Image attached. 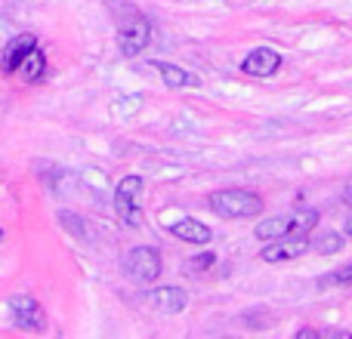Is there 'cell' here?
I'll list each match as a JSON object with an SVG mask.
<instances>
[{"label":"cell","instance_id":"6da1fadb","mask_svg":"<svg viewBox=\"0 0 352 339\" xmlns=\"http://www.w3.org/2000/svg\"><path fill=\"white\" fill-rule=\"evenodd\" d=\"M210 210L217 216H226V219H254L263 213L266 200L254 191V188H219V191H210L207 198Z\"/></svg>","mask_w":352,"mask_h":339},{"label":"cell","instance_id":"7a4b0ae2","mask_svg":"<svg viewBox=\"0 0 352 339\" xmlns=\"http://www.w3.org/2000/svg\"><path fill=\"white\" fill-rule=\"evenodd\" d=\"M148 43H152V22H148L142 12L127 10L121 19V25H118V49H121V56L133 59V56H140Z\"/></svg>","mask_w":352,"mask_h":339},{"label":"cell","instance_id":"3957f363","mask_svg":"<svg viewBox=\"0 0 352 339\" xmlns=\"http://www.w3.org/2000/svg\"><path fill=\"white\" fill-rule=\"evenodd\" d=\"M124 272H127L136 284L148 287L164 272V256H161L158 247H133L127 253V259H124Z\"/></svg>","mask_w":352,"mask_h":339},{"label":"cell","instance_id":"277c9868","mask_svg":"<svg viewBox=\"0 0 352 339\" xmlns=\"http://www.w3.org/2000/svg\"><path fill=\"white\" fill-rule=\"evenodd\" d=\"M10 315L12 324L25 334H43L47 330V312L31 293H19V296L10 299Z\"/></svg>","mask_w":352,"mask_h":339},{"label":"cell","instance_id":"5b68a950","mask_svg":"<svg viewBox=\"0 0 352 339\" xmlns=\"http://www.w3.org/2000/svg\"><path fill=\"white\" fill-rule=\"evenodd\" d=\"M146 188L142 176H124L115 188V213L127 225H140V194Z\"/></svg>","mask_w":352,"mask_h":339},{"label":"cell","instance_id":"8992f818","mask_svg":"<svg viewBox=\"0 0 352 339\" xmlns=\"http://www.w3.org/2000/svg\"><path fill=\"white\" fill-rule=\"evenodd\" d=\"M309 250H312V241L285 235V237H275V241H266V247L260 250V259L278 266V262H291V259H297V256L309 253Z\"/></svg>","mask_w":352,"mask_h":339},{"label":"cell","instance_id":"52a82bcc","mask_svg":"<svg viewBox=\"0 0 352 339\" xmlns=\"http://www.w3.org/2000/svg\"><path fill=\"white\" fill-rule=\"evenodd\" d=\"M281 68V53L272 47H256L241 59V71L250 78H272Z\"/></svg>","mask_w":352,"mask_h":339},{"label":"cell","instance_id":"ba28073f","mask_svg":"<svg viewBox=\"0 0 352 339\" xmlns=\"http://www.w3.org/2000/svg\"><path fill=\"white\" fill-rule=\"evenodd\" d=\"M37 47V37L34 34H16L10 43H3V56H0V68L3 74H16L22 59Z\"/></svg>","mask_w":352,"mask_h":339},{"label":"cell","instance_id":"9c48e42d","mask_svg":"<svg viewBox=\"0 0 352 339\" xmlns=\"http://www.w3.org/2000/svg\"><path fill=\"white\" fill-rule=\"evenodd\" d=\"M148 305H152L155 312H161V315H179L188 305V296L179 287H155V290L148 293Z\"/></svg>","mask_w":352,"mask_h":339},{"label":"cell","instance_id":"30bf717a","mask_svg":"<svg viewBox=\"0 0 352 339\" xmlns=\"http://www.w3.org/2000/svg\"><path fill=\"white\" fill-rule=\"evenodd\" d=\"M170 235L176 237V241H186V244H195V247H204V244L213 241V231L210 225L198 222V219L186 216V219H176V222L170 225Z\"/></svg>","mask_w":352,"mask_h":339},{"label":"cell","instance_id":"8fae6325","mask_svg":"<svg viewBox=\"0 0 352 339\" xmlns=\"http://www.w3.org/2000/svg\"><path fill=\"white\" fill-rule=\"evenodd\" d=\"M152 68L161 74V80H164L167 90H182V86H198V78H192V74H188L186 68L173 65V62H152Z\"/></svg>","mask_w":352,"mask_h":339},{"label":"cell","instance_id":"7c38bea8","mask_svg":"<svg viewBox=\"0 0 352 339\" xmlns=\"http://www.w3.org/2000/svg\"><path fill=\"white\" fill-rule=\"evenodd\" d=\"M19 74H22L28 84H37V80H43V74H47V56H43L41 47H34L28 56H25L22 65H19Z\"/></svg>","mask_w":352,"mask_h":339},{"label":"cell","instance_id":"4fadbf2b","mask_svg":"<svg viewBox=\"0 0 352 339\" xmlns=\"http://www.w3.org/2000/svg\"><path fill=\"white\" fill-rule=\"evenodd\" d=\"M316 229H318V210L291 213V225H287V235H294V237H309Z\"/></svg>","mask_w":352,"mask_h":339},{"label":"cell","instance_id":"5bb4252c","mask_svg":"<svg viewBox=\"0 0 352 339\" xmlns=\"http://www.w3.org/2000/svg\"><path fill=\"white\" fill-rule=\"evenodd\" d=\"M287 225H291V216H269V219H263V222L256 225L254 235L260 237V241H275V237L287 235Z\"/></svg>","mask_w":352,"mask_h":339},{"label":"cell","instance_id":"9a60e30c","mask_svg":"<svg viewBox=\"0 0 352 339\" xmlns=\"http://www.w3.org/2000/svg\"><path fill=\"white\" fill-rule=\"evenodd\" d=\"M59 225H62V229H65L72 237H78V241H90V237H93L90 225H87L80 216H74L72 210H59Z\"/></svg>","mask_w":352,"mask_h":339},{"label":"cell","instance_id":"2e32d148","mask_svg":"<svg viewBox=\"0 0 352 339\" xmlns=\"http://www.w3.org/2000/svg\"><path fill=\"white\" fill-rule=\"evenodd\" d=\"M343 247H346V241H343L337 231H324L318 241H312V250H316V253H322V256H334V253H340Z\"/></svg>","mask_w":352,"mask_h":339},{"label":"cell","instance_id":"e0dca14e","mask_svg":"<svg viewBox=\"0 0 352 339\" xmlns=\"http://www.w3.org/2000/svg\"><path fill=\"white\" fill-rule=\"evenodd\" d=\"M217 266V253H198V256H192V259L186 262V272L188 274H204V272H210V268Z\"/></svg>","mask_w":352,"mask_h":339},{"label":"cell","instance_id":"ac0fdd59","mask_svg":"<svg viewBox=\"0 0 352 339\" xmlns=\"http://www.w3.org/2000/svg\"><path fill=\"white\" fill-rule=\"evenodd\" d=\"M334 284H340V287H352V266H346V268H337V272L324 274V278L318 281V287H334Z\"/></svg>","mask_w":352,"mask_h":339},{"label":"cell","instance_id":"d6986e66","mask_svg":"<svg viewBox=\"0 0 352 339\" xmlns=\"http://www.w3.org/2000/svg\"><path fill=\"white\" fill-rule=\"evenodd\" d=\"M316 336H318V330H312V327H306L297 334V339H316Z\"/></svg>","mask_w":352,"mask_h":339},{"label":"cell","instance_id":"ffe728a7","mask_svg":"<svg viewBox=\"0 0 352 339\" xmlns=\"http://www.w3.org/2000/svg\"><path fill=\"white\" fill-rule=\"evenodd\" d=\"M343 200H346V204H352V182L346 185V194H343Z\"/></svg>","mask_w":352,"mask_h":339},{"label":"cell","instance_id":"44dd1931","mask_svg":"<svg viewBox=\"0 0 352 339\" xmlns=\"http://www.w3.org/2000/svg\"><path fill=\"white\" fill-rule=\"evenodd\" d=\"M346 235L352 237V213H349V216H346Z\"/></svg>","mask_w":352,"mask_h":339},{"label":"cell","instance_id":"7402d4cb","mask_svg":"<svg viewBox=\"0 0 352 339\" xmlns=\"http://www.w3.org/2000/svg\"><path fill=\"white\" fill-rule=\"evenodd\" d=\"M0 241H3V229H0Z\"/></svg>","mask_w":352,"mask_h":339}]
</instances>
